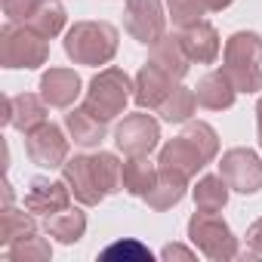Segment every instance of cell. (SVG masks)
<instances>
[{
  "label": "cell",
  "mask_w": 262,
  "mask_h": 262,
  "mask_svg": "<svg viewBox=\"0 0 262 262\" xmlns=\"http://www.w3.org/2000/svg\"><path fill=\"white\" fill-rule=\"evenodd\" d=\"M219 155V136L216 129L204 120H191L182 136L170 139L164 148H161V158H158V167L161 170H173L185 179H191L198 170H204L213 158Z\"/></svg>",
  "instance_id": "obj_1"
},
{
  "label": "cell",
  "mask_w": 262,
  "mask_h": 262,
  "mask_svg": "<svg viewBox=\"0 0 262 262\" xmlns=\"http://www.w3.org/2000/svg\"><path fill=\"white\" fill-rule=\"evenodd\" d=\"M222 71L231 77L237 93L262 90V37L256 31H237L225 40Z\"/></svg>",
  "instance_id": "obj_2"
},
{
  "label": "cell",
  "mask_w": 262,
  "mask_h": 262,
  "mask_svg": "<svg viewBox=\"0 0 262 262\" xmlns=\"http://www.w3.org/2000/svg\"><path fill=\"white\" fill-rule=\"evenodd\" d=\"M117 37L108 22H74L65 34V53L74 65H108L117 53Z\"/></svg>",
  "instance_id": "obj_3"
},
{
  "label": "cell",
  "mask_w": 262,
  "mask_h": 262,
  "mask_svg": "<svg viewBox=\"0 0 262 262\" xmlns=\"http://www.w3.org/2000/svg\"><path fill=\"white\" fill-rule=\"evenodd\" d=\"M50 59V43L25 22H7L0 31V65L4 68H40Z\"/></svg>",
  "instance_id": "obj_4"
},
{
  "label": "cell",
  "mask_w": 262,
  "mask_h": 262,
  "mask_svg": "<svg viewBox=\"0 0 262 262\" xmlns=\"http://www.w3.org/2000/svg\"><path fill=\"white\" fill-rule=\"evenodd\" d=\"M129 90H133V83H129V77H126L123 68H105V71H99L90 80L83 105L93 114H99L102 120H114L117 114H123L129 96H133Z\"/></svg>",
  "instance_id": "obj_5"
},
{
  "label": "cell",
  "mask_w": 262,
  "mask_h": 262,
  "mask_svg": "<svg viewBox=\"0 0 262 262\" xmlns=\"http://www.w3.org/2000/svg\"><path fill=\"white\" fill-rule=\"evenodd\" d=\"M188 237L207 259H234L237 256V237L231 234L228 222L219 213L198 210L188 222Z\"/></svg>",
  "instance_id": "obj_6"
},
{
  "label": "cell",
  "mask_w": 262,
  "mask_h": 262,
  "mask_svg": "<svg viewBox=\"0 0 262 262\" xmlns=\"http://www.w3.org/2000/svg\"><path fill=\"white\" fill-rule=\"evenodd\" d=\"M158 139H161V126L151 114H145V108L136 111V114H126L114 129V142L126 158L151 155L158 148Z\"/></svg>",
  "instance_id": "obj_7"
},
{
  "label": "cell",
  "mask_w": 262,
  "mask_h": 262,
  "mask_svg": "<svg viewBox=\"0 0 262 262\" xmlns=\"http://www.w3.org/2000/svg\"><path fill=\"white\" fill-rule=\"evenodd\" d=\"M123 28L133 40H139L145 47H155L167 34V16H164L161 0H126Z\"/></svg>",
  "instance_id": "obj_8"
},
{
  "label": "cell",
  "mask_w": 262,
  "mask_h": 262,
  "mask_svg": "<svg viewBox=\"0 0 262 262\" xmlns=\"http://www.w3.org/2000/svg\"><path fill=\"white\" fill-rule=\"evenodd\" d=\"M25 155L31 158V164L43 170H62L68 161V139L62 133V126L47 120L37 129L25 133Z\"/></svg>",
  "instance_id": "obj_9"
},
{
  "label": "cell",
  "mask_w": 262,
  "mask_h": 262,
  "mask_svg": "<svg viewBox=\"0 0 262 262\" xmlns=\"http://www.w3.org/2000/svg\"><path fill=\"white\" fill-rule=\"evenodd\" d=\"M219 176L228 182L231 191L253 194V191L262 188V161H259V155L250 151V148H231V151L222 155Z\"/></svg>",
  "instance_id": "obj_10"
},
{
  "label": "cell",
  "mask_w": 262,
  "mask_h": 262,
  "mask_svg": "<svg viewBox=\"0 0 262 262\" xmlns=\"http://www.w3.org/2000/svg\"><path fill=\"white\" fill-rule=\"evenodd\" d=\"M62 179L68 182L71 194H74L83 207H96V204H102V201L108 198L105 188H102V182H99V176H96V167H93V158H90V155H74V158H68L65 167H62Z\"/></svg>",
  "instance_id": "obj_11"
},
{
  "label": "cell",
  "mask_w": 262,
  "mask_h": 262,
  "mask_svg": "<svg viewBox=\"0 0 262 262\" xmlns=\"http://www.w3.org/2000/svg\"><path fill=\"white\" fill-rule=\"evenodd\" d=\"M176 86H179V80H173L161 65H155V62L148 59V62L139 68V74H136L133 99H136L139 108H145V111H158V108L164 105V99H167Z\"/></svg>",
  "instance_id": "obj_12"
},
{
  "label": "cell",
  "mask_w": 262,
  "mask_h": 262,
  "mask_svg": "<svg viewBox=\"0 0 262 262\" xmlns=\"http://www.w3.org/2000/svg\"><path fill=\"white\" fill-rule=\"evenodd\" d=\"M71 204V188L68 182H50L43 176L31 179L28 185V194H25V210L34 213V216H53L59 210H65Z\"/></svg>",
  "instance_id": "obj_13"
},
{
  "label": "cell",
  "mask_w": 262,
  "mask_h": 262,
  "mask_svg": "<svg viewBox=\"0 0 262 262\" xmlns=\"http://www.w3.org/2000/svg\"><path fill=\"white\" fill-rule=\"evenodd\" d=\"M47 99L34 96V93H22V96H10L7 108H4V123L16 126L19 133H31L40 123H47Z\"/></svg>",
  "instance_id": "obj_14"
},
{
  "label": "cell",
  "mask_w": 262,
  "mask_h": 262,
  "mask_svg": "<svg viewBox=\"0 0 262 262\" xmlns=\"http://www.w3.org/2000/svg\"><path fill=\"white\" fill-rule=\"evenodd\" d=\"M80 77L74 68H50L43 77H40V96L47 99L50 108H74V99L80 96Z\"/></svg>",
  "instance_id": "obj_15"
},
{
  "label": "cell",
  "mask_w": 262,
  "mask_h": 262,
  "mask_svg": "<svg viewBox=\"0 0 262 262\" xmlns=\"http://www.w3.org/2000/svg\"><path fill=\"white\" fill-rule=\"evenodd\" d=\"M179 40H182V50L188 53L191 62H201V65H213L216 56H219V34L210 22H191L185 28H179Z\"/></svg>",
  "instance_id": "obj_16"
},
{
  "label": "cell",
  "mask_w": 262,
  "mask_h": 262,
  "mask_svg": "<svg viewBox=\"0 0 262 262\" xmlns=\"http://www.w3.org/2000/svg\"><path fill=\"white\" fill-rule=\"evenodd\" d=\"M194 96H198V105H201V108H207V111H225V108L234 105L237 90H234L231 77L219 68V71H207V74L198 80Z\"/></svg>",
  "instance_id": "obj_17"
},
{
  "label": "cell",
  "mask_w": 262,
  "mask_h": 262,
  "mask_svg": "<svg viewBox=\"0 0 262 262\" xmlns=\"http://www.w3.org/2000/svg\"><path fill=\"white\" fill-rule=\"evenodd\" d=\"M65 126H68V133H71L74 145H83V148H96V145L105 139V133H108V120H102L99 114H93L86 105L68 108Z\"/></svg>",
  "instance_id": "obj_18"
},
{
  "label": "cell",
  "mask_w": 262,
  "mask_h": 262,
  "mask_svg": "<svg viewBox=\"0 0 262 262\" xmlns=\"http://www.w3.org/2000/svg\"><path fill=\"white\" fill-rule=\"evenodd\" d=\"M185 185H188V179H185V176H179V173H173V170H161V167H158V182L151 185V191H148L142 201H145L151 210L164 213V210L176 207V204L185 198Z\"/></svg>",
  "instance_id": "obj_19"
},
{
  "label": "cell",
  "mask_w": 262,
  "mask_h": 262,
  "mask_svg": "<svg viewBox=\"0 0 262 262\" xmlns=\"http://www.w3.org/2000/svg\"><path fill=\"white\" fill-rule=\"evenodd\" d=\"M151 62H155V65H161L173 80H182V77H185V71H188V65H191L188 53L182 50L179 34H164V37L151 47Z\"/></svg>",
  "instance_id": "obj_20"
},
{
  "label": "cell",
  "mask_w": 262,
  "mask_h": 262,
  "mask_svg": "<svg viewBox=\"0 0 262 262\" xmlns=\"http://www.w3.org/2000/svg\"><path fill=\"white\" fill-rule=\"evenodd\" d=\"M155 182H158V164H151L148 155L123 161V191H129L133 198H145Z\"/></svg>",
  "instance_id": "obj_21"
},
{
  "label": "cell",
  "mask_w": 262,
  "mask_h": 262,
  "mask_svg": "<svg viewBox=\"0 0 262 262\" xmlns=\"http://www.w3.org/2000/svg\"><path fill=\"white\" fill-rule=\"evenodd\" d=\"M83 231H86V216H83L77 207H71V204H68L65 210L47 216V234L56 237V241H62V244H74V241H80Z\"/></svg>",
  "instance_id": "obj_22"
},
{
  "label": "cell",
  "mask_w": 262,
  "mask_h": 262,
  "mask_svg": "<svg viewBox=\"0 0 262 262\" xmlns=\"http://www.w3.org/2000/svg\"><path fill=\"white\" fill-rule=\"evenodd\" d=\"M31 25L37 34H43L47 40H53L62 28H65V7L59 4V0H40L37 10L31 13V19L25 22Z\"/></svg>",
  "instance_id": "obj_23"
},
{
  "label": "cell",
  "mask_w": 262,
  "mask_h": 262,
  "mask_svg": "<svg viewBox=\"0 0 262 262\" xmlns=\"http://www.w3.org/2000/svg\"><path fill=\"white\" fill-rule=\"evenodd\" d=\"M228 201V182L222 176H204L194 185V204L201 213H219Z\"/></svg>",
  "instance_id": "obj_24"
},
{
  "label": "cell",
  "mask_w": 262,
  "mask_h": 262,
  "mask_svg": "<svg viewBox=\"0 0 262 262\" xmlns=\"http://www.w3.org/2000/svg\"><path fill=\"white\" fill-rule=\"evenodd\" d=\"M194 108H198V96H194V90H188V86H176V90L164 99V105L158 108V114H161L167 123H185V120L194 114Z\"/></svg>",
  "instance_id": "obj_25"
},
{
  "label": "cell",
  "mask_w": 262,
  "mask_h": 262,
  "mask_svg": "<svg viewBox=\"0 0 262 262\" xmlns=\"http://www.w3.org/2000/svg\"><path fill=\"white\" fill-rule=\"evenodd\" d=\"M28 234H37L34 219H31L28 213H22V210L7 207V210H4V216H0V244L10 247V244L22 241V237H28Z\"/></svg>",
  "instance_id": "obj_26"
},
{
  "label": "cell",
  "mask_w": 262,
  "mask_h": 262,
  "mask_svg": "<svg viewBox=\"0 0 262 262\" xmlns=\"http://www.w3.org/2000/svg\"><path fill=\"white\" fill-rule=\"evenodd\" d=\"M93 158V167H96V176L105 188V194H117L123 191V164L117 155L111 151H99V155H90Z\"/></svg>",
  "instance_id": "obj_27"
},
{
  "label": "cell",
  "mask_w": 262,
  "mask_h": 262,
  "mask_svg": "<svg viewBox=\"0 0 262 262\" xmlns=\"http://www.w3.org/2000/svg\"><path fill=\"white\" fill-rule=\"evenodd\" d=\"M170 16L176 28H185L191 22H201L207 13H213V0H167Z\"/></svg>",
  "instance_id": "obj_28"
},
{
  "label": "cell",
  "mask_w": 262,
  "mask_h": 262,
  "mask_svg": "<svg viewBox=\"0 0 262 262\" xmlns=\"http://www.w3.org/2000/svg\"><path fill=\"white\" fill-rule=\"evenodd\" d=\"M7 256L16 259V262L50 259V256H53V247H50V241H43L40 234H28V237H22V241H16V244L7 247Z\"/></svg>",
  "instance_id": "obj_29"
},
{
  "label": "cell",
  "mask_w": 262,
  "mask_h": 262,
  "mask_svg": "<svg viewBox=\"0 0 262 262\" xmlns=\"http://www.w3.org/2000/svg\"><path fill=\"white\" fill-rule=\"evenodd\" d=\"M114 256H123V259H151V253L139 241H120V244H111L102 253V259H114Z\"/></svg>",
  "instance_id": "obj_30"
},
{
  "label": "cell",
  "mask_w": 262,
  "mask_h": 262,
  "mask_svg": "<svg viewBox=\"0 0 262 262\" xmlns=\"http://www.w3.org/2000/svg\"><path fill=\"white\" fill-rule=\"evenodd\" d=\"M40 0H4V16L7 22H28L31 13L37 10Z\"/></svg>",
  "instance_id": "obj_31"
},
{
  "label": "cell",
  "mask_w": 262,
  "mask_h": 262,
  "mask_svg": "<svg viewBox=\"0 0 262 262\" xmlns=\"http://www.w3.org/2000/svg\"><path fill=\"white\" fill-rule=\"evenodd\" d=\"M247 250L262 256V219H256L250 228H247Z\"/></svg>",
  "instance_id": "obj_32"
},
{
  "label": "cell",
  "mask_w": 262,
  "mask_h": 262,
  "mask_svg": "<svg viewBox=\"0 0 262 262\" xmlns=\"http://www.w3.org/2000/svg\"><path fill=\"white\" fill-rule=\"evenodd\" d=\"M164 256H167V259H173V256H185V259H188L191 250H182V247H173V244H170V247L164 250Z\"/></svg>",
  "instance_id": "obj_33"
},
{
  "label": "cell",
  "mask_w": 262,
  "mask_h": 262,
  "mask_svg": "<svg viewBox=\"0 0 262 262\" xmlns=\"http://www.w3.org/2000/svg\"><path fill=\"white\" fill-rule=\"evenodd\" d=\"M234 0H213V13H222L225 7H231Z\"/></svg>",
  "instance_id": "obj_34"
},
{
  "label": "cell",
  "mask_w": 262,
  "mask_h": 262,
  "mask_svg": "<svg viewBox=\"0 0 262 262\" xmlns=\"http://www.w3.org/2000/svg\"><path fill=\"white\" fill-rule=\"evenodd\" d=\"M256 123H259V145H262V99L256 105Z\"/></svg>",
  "instance_id": "obj_35"
}]
</instances>
